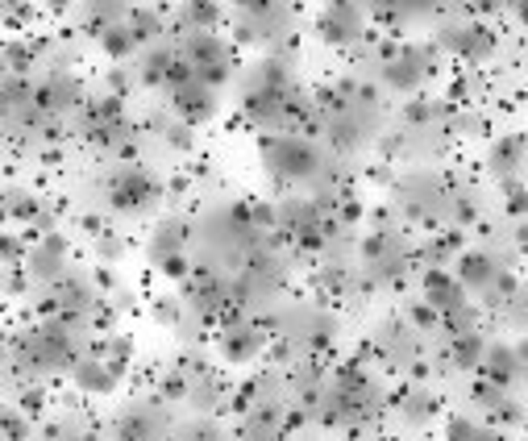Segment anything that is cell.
I'll return each instance as SVG.
<instances>
[{
    "label": "cell",
    "instance_id": "6da1fadb",
    "mask_svg": "<svg viewBox=\"0 0 528 441\" xmlns=\"http://www.w3.org/2000/svg\"><path fill=\"white\" fill-rule=\"evenodd\" d=\"M263 163L271 175L279 179H313L321 175V150L313 142H304V138H266L263 142Z\"/></svg>",
    "mask_w": 528,
    "mask_h": 441
},
{
    "label": "cell",
    "instance_id": "7a4b0ae2",
    "mask_svg": "<svg viewBox=\"0 0 528 441\" xmlns=\"http://www.w3.org/2000/svg\"><path fill=\"white\" fill-rule=\"evenodd\" d=\"M432 72H437V47H404L379 67L391 92H416Z\"/></svg>",
    "mask_w": 528,
    "mask_h": 441
},
{
    "label": "cell",
    "instance_id": "3957f363",
    "mask_svg": "<svg viewBox=\"0 0 528 441\" xmlns=\"http://www.w3.org/2000/svg\"><path fill=\"white\" fill-rule=\"evenodd\" d=\"M105 188H108V204H113V208H121V213L150 208V204L163 196V183H158L150 171H142V167H121V171H113V179H108Z\"/></svg>",
    "mask_w": 528,
    "mask_h": 441
},
{
    "label": "cell",
    "instance_id": "277c9868",
    "mask_svg": "<svg viewBox=\"0 0 528 441\" xmlns=\"http://www.w3.org/2000/svg\"><path fill=\"white\" fill-rule=\"evenodd\" d=\"M441 47L466 63H482L495 55V34L479 21H449L441 30Z\"/></svg>",
    "mask_w": 528,
    "mask_h": 441
},
{
    "label": "cell",
    "instance_id": "5b68a950",
    "mask_svg": "<svg viewBox=\"0 0 528 441\" xmlns=\"http://www.w3.org/2000/svg\"><path fill=\"white\" fill-rule=\"evenodd\" d=\"M263 346L266 337L258 329V321H246V317H229L221 325V337H216V350H221L225 362H250V358H258Z\"/></svg>",
    "mask_w": 528,
    "mask_h": 441
},
{
    "label": "cell",
    "instance_id": "8992f818",
    "mask_svg": "<svg viewBox=\"0 0 528 441\" xmlns=\"http://www.w3.org/2000/svg\"><path fill=\"white\" fill-rule=\"evenodd\" d=\"M408 246H404V238L399 233H374L366 246H362V259H366V267H371L374 279H399L404 275V267H408Z\"/></svg>",
    "mask_w": 528,
    "mask_h": 441
},
{
    "label": "cell",
    "instance_id": "52a82bcc",
    "mask_svg": "<svg viewBox=\"0 0 528 441\" xmlns=\"http://www.w3.org/2000/svg\"><path fill=\"white\" fill-rule=\"evenodd\" d=\"M362 25H366V9L358 4H329V9L316 17V30L329 47H349L362 38Z\"/></svg>",
    "mask_w": 528,
    "mask_h": 441
},
{
    "label": "cell",
    "instance_id": "ba28073f",
    "mask_svg": "<svg viewBox=\"0 0 528 441\" xmlns=\"http://www.w3.org/2000/svg\"><path fill=\"white\" fill-rule=\"evenodd\" d=\"M457 284L466 287V292H479V296L491 304L499 284H504V271L495 267V259L487 250H470V254H462V263H457Z\"/></svg>",
    "mask_w": 528,
    "mask_h": 441
},
{
    "label": "cell",
    "instance_id": "9c48e42d",
    "mask_svg": "<svg viewBox=\"0 0 528 441\" xmlns=\"http://www.w3.org/2000/svg\"><path fill=\"white\" fill-rule=\"evenodd\" d=\"M80 96H84V88H80L75 75L54 72V75H46V80L38 84L34 108L42 113V117H59V113H71V108L80 105Z\"/></svg>",
    "mask_w": 528,
    "mask_h": 441
},
{
    "label": "cell",
    "instance_id": "30bf717a",
    "mask_svg": "<svg viewBox=\"0 0 528 441\" xmlns=\"http://www.w3.org/2000/svg\"><path fill=\"white\" fill-rule=\"evenodd\" d=\"M163 429H167V417H163V408H155V404H138L117 417L121 441H158Z\"/></svg>",
    "mask_w": 528,
    "mask_h": 441
},
{
    "label": "cell",
    "instance_id": "8fae6325",
    "mask_svg": "<svg viewBox=\"0 0 528 441\" xmlns=\"http://www.w3.org/2000/svg\"><path fill=\"white\" fill-rule=\"evenodd\" d=\"M421 284H424V304H432L437 312H457V309H462L466 287L457 284V279L445 271V267H432V271H424Z\"/></svg>",
    "mask_w": 528,
    "mask_h": 441
},
{
    "label": "cell",
    "instance_id": "7c38bea8",
    "mask_svg": "<svg viewBox=\"0 0 528 441\" xmlns=\"http://www.w3.org/2000/svg\"><path fill=\"white\" fill-rule=\"evenodd\" d=\"M528 163V138H499V142L487 150V167H491V175H499L504 183H512V179L524 171Z\"/></svg>",
    "mask_w": 528,
    "mask_h": 441
},
{
    "label": "cell",
    "instance_id": "4fadbf2b",
    "mask_svg": "<svg viewBox=\"0 0 528 441\" xmlns=\"http://www.w3.org/2000/svg\"><path fill=\"white\" fill-rule=\"evenodd\" d=\"M63 259H67V242H63L59 233H50V238H42L34 250H29L25 271L34 275V279H63Z\"/></svg>",
    "mask_w": 528,
    "mask_h": 441
},
{
    "label": "cell",
    "instance_id": "5bb4252c",
    "mask_svg": "<svg viewBox=\"0 0 528 441\" xmlns=\"http://www.w3.org/2000/svg\"><path fill=\"white\" fill-rule=\"evenodd\" d=\"M188 250V225L183 221H158V229L150 233V263L167 267L171 259H183Z\"/></svg>",
    "mask_w": 528,
    "mask_h": 441
},
{
    "label": "cell",
    "instance_id": "9a60e30c",
    "mask_svg": "<svg viewBox=\"0 0 528 441\" xmlns=\"http://www.w3.org/2000/svg\"><path fill=\"white\" fill-rule=\"evenodd\" d=\"M71 379H75V387L88 395H108L117 387V370L108 367L105 358H80L71 367Z\"/></svg>",
    "mask_w": 528,
    "mask_h": 441
},
{
    "label": "cell",
    "instance_id": "2e32d148",
    "mask_svg": "<svg viewBox=\"0 0 528 441\" xmlns=\"http://www.w3.org/2000/svg\"><path fill=\"white\" fill-rule=\"evenodd\" d=\"M487 379H495L499 387H507V383H516L520 379V354L516 346H504V342H491L487 346Z\"/></svg>",
    "mask_w": 528,
    "mask_h": 441
},
{
    "label": "cell",
    "instance_id": "e0dca14e",
    "mask_svg": "<svg viewBox=\"0 0 528 441\" xmlns=\"http://www.w3.org/2000/svg\"><path fill=\"white\" fill-rule=\"evenodd\" d=\"M449 358H454L457 370H479L487 362V342L479 334H462L449 342Z\"/></svg>",
    "mask_w": 528,
    "mask_h": 441
},
{
    "label": "cell",
    "instance_id": "ac0fdd59",
    "mask_svg": "<svg viewBox=\"0 0 528 441\" xmlns=\"http://www.w3.org/2000/svg\"><path fill=\"white\" fill-rule=\"evenodd\" d=\"M432 395L424 392L421 383L416 387H404V395H399V417H404V425H429L432 420Z\"/></svg>",
    "mask_w": 528,
    "mask_h": 441
},
{
    "label": "cell",
    "instance_id": "d6986e66",
    "mask_svg": "<svg viewBox=\"0 0 528 441\" xmlns=\"http://www.w3.org/2000/svg\"><path fill=\"white\" fill-rule=\"evenodd\" d=\"M175 63H180V55H175L171 47H150L146 50V59H142L138 80H142V84H167V75H171Z\"/></svg>",
    "mask_w": 528,
    "mask_h": 441
},
{
    "label": "cell",
    "instance_id": "ffe728a7",
    "mask_svg": "<svg viewBox=\"0 0 528 441\" xmlns=\"http://www.w3.org/2000/svg\"><path fill=\"white\" fill-rule=\"evenodd\" d=\"M100 47H105L108 59H117V63H121V59H130V55L142 47V42H138V34H133L130 25H113V30H105Z\"/></svg>",
    "mask_w": 528,
    "mask_h": 441
},
{
    "label": "cell",
    "instance_id": "44dd1931",
    "mask_svg": "<svg viewBox=\"0 0 528 441\" xmlns=\"http://www.w3.org/2000/svg\"><path fill=\"white\" fill-rule=\"evenodd\" d=\"M42 213H46V204L38 200L34 191H17V188L9 191V216H13V221H25V225H34Z\"/></svg>",
    "mask_w": 528,
    "mask_h": 441
},
{
    "label": "cell",
    "instance_id": "7402d4cb",
    "mask_svg": "<svg viewBox=\"0 0 528 441\" xmlns=\"http://www.w3.org/2000/svg\"><path fill=\"white\" fill-rule=\"evenodd\" d=\"M180 21L192 30V34H208L216 21H221V9L216 4H183L180 9Z\"/></svg>",
    "mask_w": 528,
    "mask_h": 441
},
{
    "label": "cell",
    "instance_id": "603a6c76",
    "mask_svg": "<svg viewBox=\"0 0 528 441\" xmlns=\"http://www.w3.org/2000/svg\"><path fill=\"white\" fill-rule=\"evenodd\" d=\"M188 400H192L200 412H213V408L225 400V392H221V383H216L213 375H205V379H192V392H188Z\"/></svg>",
    "mask_w": 528,
    "mask_h": 441
},
{
    "label": "cell",
    "instance_id": "cb8c5ba5",
    "mask_svg": "<svg viewBox=\"0 0 528 441\" xmlns=\"http://www.w3.org/2000/svg\"><path fill=\"white\" fill-rule=\"evenodd\" d=\"M130 30L138 34V42H155V38L163 34V17H158L155 9H133Z\"/></svg>",
    "mask_w": 528,
    "mask_h": 441
},
{
    "label": "cell",
    "instance_id": "d4e9b609",
    "mask_svg": "<svg viewBox=\"0 0 528 441\" xmlns=\"http://www.w3.org/2000/svg\"><path fill=\"white\" fill-rule=\"evenodd\" d=\"M470 395H474V404H479L482 412H495V408H499V404L507 400V395H504V387H499L495 379H479Z\"/></svg>",
    "mask_w": 528,
    "mask_h": 441
},
{
    "label": "cell",
    "instance_id": "484cf974",
    "mask_svg": "<svg viewBox=\"0 0 528 441\" xmlns=\"http://www.w3.org/2000/svg\"><path fill=\"white\" fill-rule=\"evenodd\" d=\"M4 59H9V75H25L29 63H34V50L25 47V42H9V47H4Z\"/></svg>",
    "mask_w": 528,
    "mask_h": 441
},
{
    "label": "cell",
    "instance_id": "4316f807",
    "mask_svg": "<svg viewBox=\"0 0 528 441\" xmlns=\"http://www.w3.org/2000/svg\"><path fill=\"white\" fill-rule=\"evenodd\" d=\"M92 250H96L100 263H117L121 254H125V242H121L117 233H100V238L92 242Z\"/></svg>",
    "mask_w": 528,
    "mask_h": 441
},
{
    "label": "cell",
    "instance_id": "83f0119b",
    "mask_svg": "<svg viewBox=\"0 0 528 441\" xmlns=\"http://www.w3.org/2000/svg\"><path fill=\"white\" fill-rule=\"evenodd\" d=\"M155 321L158 325H167V329H180V321H183V304L180 300H158L155 304Z\"/></svg>",
    "mask_w": 528,
    "mask_h": 441
},
{
    "label": "cell",
    "instance_id": "f1b7e54d",
    "mask_svg": "<svg viewBox=\"0 0 528 441\" xmlns=\"http://www.w3.org/2000/svg\"><path fill=\"white\" fill-rule=\"evenodd\" d=\"M167 146H171V150H192V146H196V125H188V121L171 125V130H167Z\"/></svg>",
    "mask_w": 528,
    "mask_h": 441
},
{
    "label": "cell",
    "instance_id": "f546056e",
    "mask_svg": "<svg viewBox=\"0 0 528 441\" xmlns=\"http://www.w3.org/2000/svg\"><path fill=\"white\" fill-rule=\"evenodd\" d=\"M491 420L495 425H507V429H512V425H524V408L512 404V400H504V404L491 412Z\"/></svg>",
    "mask_w": 528,
    "mask_h": 441
},
{
    "label": "cell",
    "instance_id": "4dcf8cb0",
    "mask_svg": "<svg viewBox=\"0 0 528 441\" xmlns=\"http://www.w3.org/2000/svg\"><path fill=\"white\" fill-rule=\"evenodd\" d=\"M180 441H225V433L216 429V425H208V420H196V425L183 433Z\"/></svg>",
    "mask_w": 528,
    "mask_h": 441
},
{
    "label": "cell",
    "instance_id": "1f68e13d",
    "mask_svg": "<svg viewBox=\"0 0 528 441\" xmlns=\"http://www.w3.org/2000/svg\"><path fill=\"white\" fill-rule=\"evenodd\" d=\"M408 312H412L408 321L416 325V329H429V325H437V309H432V304H424V300H421V304H412Z\"/></svg>",
    "mask_w": 528,
    "mask_h": 441
},
{
    "label": "cell",
    "instance_id": "d6a6232c",
    "mask_svg": "<svg viewBox=\"0 0 528 441\" xmlns=\"http://www.w3.org/2000/svg\"><path fill=\"white\" fill-rule=\"evenodd\" d=\"M4 433H9V441H25V437H29V420H21L17 412H9V420H4Z\"/></svg>",
    "mask_w": 528,
    "mask_h": 441
},
{
    "label": "cell",
    "instance_id": "836d02e7",
    "mask_svg": "<svg viewBox=\"0 0 528 441\" xmlns=\"http://www.w3.org/2000/svg\"><path fill=\"white\" fill-rule=\"evenodd\" d=\"M108 88H113V96H121L125 88H130V75L121 72V67H117V72H108Z\"/></svg>",
    "mask_w": 528,
    "mask_h": 441
},
{
    "label": "cell",
    "instance_id": "e575fe53",
    "mask_svg": "<svg viewBox=\"0 0 528 441\" xmlns=\"http://www.w3.org/2000/svg\"><path fill=\"white\" fill-rule=\"evenodd\" d=\"M21 408L29 412V417H34L38 408H42V392H21Z\"/></svg>",
    "mask_w": 528,
    "mask_h": 441
},
{
    "label": "cell",
    "instance_id": "d590c367",
    "mask_svg": "<svg viewBox=\"0 0 528 441\" xmlns=\"http://www.w3.org/2000/svg\"><path fill=\"white\" fill-rule=\"evenodd\" d=\"M17 259H21V242H17V238H4V263H17Z\"/></svg>",
    "mask_w": 528,
    "mask_h": 441
},
{
    "label": "cell",
    "instance_id": "8d00e7d4",
    "mask_svg": "<svg viewBox=\"0 0 528 441\" xmlns=\"http://www.w3.org/2000/svg\"><path fill=\"white\" fill-rule=\"evenodd\" d=\"M516 17H520V21L528 25V4H516Z\"/></svg>",
    "mask_w": 528,
    "mask_h": 441
}]
</instances>
